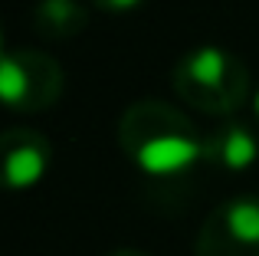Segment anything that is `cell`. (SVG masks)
I'll return each mask as SVG.
<instances>
[{
    "mask_svg": "<svg viewBox=\"0 0 259 256\" xmlns=\"http://www.w3.org/2000/svg\"><path fill=\"white\" fill-rule=\"evenodd\" d=\"M171 86L181 102L217 118H230L249 99V66L223 46H194L171 69Z\"/></svg>",
    "mask_w": 259,
    "mask_h": 256,
    "instance_id": "cell-2",
    "label": "cell"
},
{
    "mask_svg": "<svg viewBox=\"0 0 259 256\" xmlns=\"http://www.w3.org/2000/svg\"><path fill=\"white\" fill-rule=\"evenodd\" d=\"M30 23L36 36L50 43L76 39L89 26V7L82 0H36L30 10Z\"/></svg>",
    "mask_w": 259,
    "mask_h": 256,
    "instance_id": "cell-7",
    "label": "cell"
},
{
    "mask_svg": "<svg viewBox=\"0 0 259 256\" xmlns=\"http://www.w3.org/2000/svg\"><path fill=\"white\" fill-rule=\"evenodd\" d=\"M66 72L43 50H7L0 56V105L13 115H39L59 102Z\"/></svg>",
    "mask_w": 259,
    "mask_h": 256,
    "instance_id": "cell-3",
    "label": "cell"
},
{
    "mask_svg": "<svg viewBox=\"0 0 259 256\" xmlns=\"http://www.w3.org/2000/svg\"><path fill=\"white\" fill-rule=\"evenodd\" d=\"M253 118L259 122V86H256V92H253Z\"/></svg>",
    "mask_w": 259,
    "mask_h": 256,
    "instance_id": "cell-10",
    "label": "cell"
},
{
    "mask_svg": "<svg viewBox=\"0 0 259 256\" xmlns=\"http://www.w3.org/2000/svg\"><path fill=\"white\" fill-rule=\"evenodd\" d=\"M53 167V141L39 128H4L0 132V191H30L43 184Z\"/></svg>",
    "mask_w": 259,
    "mask_h": 256,
    "instance_id": "cell-5",
    "label": "cell"
},
{
    "mask_svg": "<svg viewBox=\"0 0 259 256\" xmlns=\"http://www.w3.org/2000/svg\"><path fill=\"white\" fill-rule=\"evenodd\" d=\"M118 145L141 174L174 181L203 161V132L171 102L138 99L118 118Z\"/></svg>",
    "mask_w": 259,
    "mask_h": 256,
    "instance_id": "cell-1",
    "label": "cell"
},
{
    "mask_svg": "<svg viewBox=\"0 0 259 256\" xmlns=\"http://www.w3.org/2000/svg\"><path fill=\"white\" fill-rule=\"evenodd\" d=\"M95 10L102 13H115V17H125V13H135L148 4V0H89Z\"/></svg>",
    "mask_w": 259,
    "mask_h": 256,
    "instance_id": "cell-8",
    "label": "cell"
},
{
    "mask_svg": "<svg viewBox=\"0 0 259 256\" xmlns=\"http://www.w3.org/2000/svg\"><path fill=\"white\" fill-rule=\"evenodd\" d=\"M256 161H259V138L249 125L236 122V118H223L213 132L203 135V164L240 174L249 171Z\"/></svg>",
    "mask_w": 259,
    "mask_h": 256,
    "instance_id": "cell-6",
    "label": "cell"
},
{
    "mask_svg": "<svg viewBox=\"0 0 259 256\" xmlns=\"http://www.w3.org/2000/svg\"><path fill=\"white\" fill-rule=\"evenodd\" d=\"M7 53V36H4V20H0V56Z\"/></svg>",
    "mask_w": 259,
    "mask_h": 256,
    "instance_id": "cell-11",
    "label": "cell"
},
{
    "mask_svg": "<svg viewBox=\"0 0 259 256\" xmlns=\"http://www.w3.org/2000/svg\"><path fill=\"white\" fill-rule=\"evenodd\" d=\"M194 256H259V194H236L207 214Z\"/></svg>",
    "mask_w": 259,
    "mask_h": 256,
    "instance_id": "cell-4",
    "label": "cell"
},
{
    "mask_svg": "<svg viewBox=\"0 0 259 256\" xmlns=\"http://www.w3.org/2000/svg\"><path fill=\"white\" fill-rule=\"evenodd\" d=\"M108 256H148L145 250H132V246H121V250H112Z\"/></svg>",
    "mask_w": 259,
    "mask_h": 256,
    "instance_id": "cell-9",
    "label": "cell"
}]
</instances>
